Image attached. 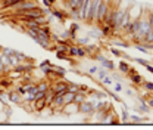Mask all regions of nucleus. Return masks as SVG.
<instances>
[{"label": "nucleus", "instance_id": "1", "mask_svg": "<svg viewBox=\"0 0 153 130\" xmlns=\"http://www.w3.org/2000/svg\"><path fill=\"white\" fill-rule=\"evenodd\" d=\"M49 9H50V8H49ZM49 9L44 11V9H41L40 6H37V8H33V9L19 11V12H13V14H15V18L18 19V21H24V19H37V18H40V17H43V15H46V14L49 12Z\"/></svg>", "mask_w": 153, "mask_h": 130}, {"label": "nucleus", "instance_id": "2", "mask_svg": "<svg viewBox=\"0 0 153 130\" xmlns=\"http://www.w3.org/2000/svg\"><path fill=\"white\" fill-rule=\"evenodd\" d=\"M37 0H21L18 3H15L13 6H10L9 9L13 11V12H19V11H27V9H33V8H37Z\"/></svg>", "mask_w": 153, "mask_h": 130}, {"label": "nucleus", "instance_id": "3", "mask_svg": "<svg viewBox=\"0 0 153 130\" xmlns=\"http://www.w3.org/2000/svg\"><path fill=\"white\" fill-rule=\"evenodd\" d=\"M78 112L84 114V115H91L94 114V102L91 101H82L79 105H78Z\"/></svg>", "mask_w": 153, "mask_h": 130}, {"label": "nucleus", "instance_id": "4", "mask_svg": "<svg viewBox=\"0 0 153 130\" xmlns=\"http://www.w3.org/2000/svg\"><path fill=\"white\" fill-rule=\"evenodd\" d=\"M68 55L71 58H84V56H87V53H85L82 46H79L76 43H72L69 46V49H68Z\"/></svg>", "mask_w": 153, "mask_h": 130}, {"label": "nucleus", "instance_id": "5", "mask_svg": "<svg viewBox=\"0 0 153 130\" xmlns=\"http://www.w3.org/2000/svg\"><path fill=\"white\" fill-rule=\"evenodd\" d=\"M50 14L57 18L59 21H66V19L71 18V14H68V12H65V11H60V9H56L55 6L53 8H50Z\"/></svg>", "mask_w": 153, "mask_h": 130}, {"label": "nucleus", "instance_id": "6", "mask_svg": "<svg viewBox=\"0 0 153 130\" xmlns=\"http://www.w3.org/2000/svg\"><path fill=\"white\" fill-rule=\"evenodd\" d=\"M94 58H97V59L100 61V67H103V68H106V70H109V71H114L115 70L114 61H111V59L105 58L103 55H96Z\"/></svg>", "mask_w": 153, "mask_h": 130}, {"label": "nucleus", "instance_id": "7", "mask_svg": "<svg viewBox=\"0 0 153 130\" xmlns=\"http://www.w3.org/2000/svg\"><path fill=\"white\" fill-rule=\"evenodd\" d=\"M33 108H34V111L36 112L41 114L43 110H46V108H47L46 99H44V98H41V99H34V102H33Z\"/></svg>", "mask_w": 153, "mask_h": 130}, {"label": "nucleus", "instance_id": "8", "mask_svg": "<svg viewBox=\"0 0 153 130\" xmlns=\"http://www.w3.org/2000/svg\"><path fill=\"white\" fill-rule=\"evenodd\" d=\"M78 105H79V104H76V102H71V104H66V105H63V108H62V112H63V114H66V115L75 114V112H78Z\"/></svg>", "mask_w": 153, "mask_h": 130}, {"label": "nucleus", "instance_id": "9", "mask_svg": "<svg viewBox=\"0 0 153 130\" xmlns=\"http://www.w3.org/2000/svg\"><path fill=\"white\" fill-rule=\"evenodd\" d=\"M7 99H9L12 104H21V102H22V95L15 89V90H12V92L7 93Z\"/></svg>", "mask_w": 153, "mask_h": 130}, {"label": "nucleus", "instance_id": "10", "mask_svg": "<svg viewBox=\"0 0 153 130\" xmlns=\"http://www.w3.org/2000/svg\"><path fill=\"white\" fill-rule=\"evenodd\" d=\"M53 98H55V90L49 87V89L46 90V95H44V99H46V104H47V107H50V104H52Z\"/></svg>", "mask_w": 153, "mask_h": 130}, {"label": "nucleus", "instance_id": "11", "mask_svg": "<svg viewBox=\"0 0 153 130\" xmlns=\"http://www.w3.org/2000/svg\"><path fill=\"white\" fill-rule=\"evenodd\" d=\"M74 98H75V93H74V92H69V90H66V92H65V95H63V105L74 102Z\"/></svg>", "mask_w": 153, "mask_h": 130}, {"label": "nucleus", "instance_id": "12", "mask_svg": "<svg viewBox=\"0 0 153 130\" xmlns=\"http://www.w3.org/2000/svg\"><path fill=\"white\" fill-rule=\"evenodd\" d=\"M18 2H21V0H0V8L1 9H9L10 6H13Z\"/></svg>", "mask_w": 153, "mask_h": 130}, {"label": "nucleus", "instance_id": "13", "mask_svg": "<svg viewBox=\"0 0 153 130\" xmlns=\"http://www.w3.org/2000/svg\"><path fill=\"white\" fill-rule=\"evenodd\" d=\"M130 78H131V83H133V84H141V83H143V80H144L141 75L138 74V73L131 74V75H130Z\"/></svg>", "mask_w": 153, "mask_h": 130}, {"label": "nucleus", "instance_id": "14", "mask_svg": "<svg viewBox=\"0 0 153 130\" xmlns=\"http://www.w3.org/2000/svg\"><path fill=\"white\" fill-rule=\"evenodd\" d=\"M118 67H119V71H121L122 74H128V71H130V68H131V67H130L125 61H121Z\"/></svg>", "mask_w": 153, "mask_h": 130}, {"label": "nucleus", "instance_id": "15", "mask_svg": "<svg viewBox=\"0 0 153 130\" xmlns=\"http://www.w3.org/2000/svg\"><path fill=\"white\" fill-rule=\"evenodd\" d=\"M90 41H91V38H90L88 36H87V37H76L74 43H76V44H79V46H85V44H88Z\"/></svg>", "mask_w": 153, "mask_h": 130}, {"label": "nucleus", "instance_id": "16", "mask_svg": "<svg viewBox=\"0 0 153 130\" xmlns=\"http://www.w3.org/2000/svg\"><path fill=\"white\" fill-rule=\"evenodd\" d=\"M109 52H111L114 56H118V58H128V55H125L124 52H121V50H118V49H115L114 46H111Z\"/></svg>", "mask_w": 153, "mask_h": 130}, {"label": "nucleus", "instance_id": "17", "mask_svg": "<svg viewBox=\"0 0 153 130\" xmlns=\"http://www.w3.org/2000/svg\"><path fill=\"white\" fill-rule=\"evenodd\" d=\"M146 92H153V83L152 81H147V80H143V83L140 84Z\"/></svg>", "mask_w": 153, "mask_h": 130}, {"label": "nucleus", "instance_id": "18", "mask_svg": "<svg viewBox=\"0 0 153 130\" xmlns=\"http://www.w3.org/2000/svg\"><path fill=\"white\" fill-rule=\"evenodd\" d=\"M109 70H106V68H103V67H99V70H97V77H99V80H102L103 77H106V75H109Z\"/></svg>", "mask_w": 153, "mask_h": 130}, {"label": "nucleus", "instance_id": "19", "mask_svg": "<svg viewBox=\"0 0 153 130\" xmlns=\"http://www.w3.org/2000/svg\"><path fill=\"white\" fill-rule=\"evenodd\" d=\"M49 87H50V81H40V83H37V89L38 90L46 92Z\"/></svg>", "mask_w": 153, "mask_h": 130}, {"label": "nucleus", "instance_id": "20", "mask_svg": "<svg viewBox=\"0 0 153 130\" xmlns=\"http://www.w3.org/2000/svg\"><path fill=\"white\" fill-rule=\"evenodd\" d=\"M100 81H102V84H103V86H112V84H114V78H112V77H109V75L103 77Z\"/></svg>", "mask_w": 153, "mask_h": 130}, {"label": "nucleus", "instance_id": "21", "mask_svg": "<svg viewBox=\"0 0 153 130\" xmlns=\"http://www.w3.org/2000/svg\"><path fill=\"white\" fill-rule=\"evenodd\" d=\"M68 90H69V92H74V93L79 92V84H76V83H71V81H69V84H68Z\"/></svg>", "mask_w": 153, "mask_h": 130}, {"label": "nucleus", "instance_id": "22", "mask_svg": "<svg viewBox=\"0 0 153 130\" xmlns=\"http://www.w3.org/2000/svg\"><path fill=\"white\" fill-rule=\"evenodd\" d=\"M121 120H122V121H128V120H130V112H128V108H124L122 115H121Z\"/></svg>", "mask_w": 153, "mask_h": 130}, {"label": "nucleus", "instance_id": "23", "mask_svg": "<svg viewBox=\"0 0 153 130\" xmlns=\"http://www.w3.org/2000/svg\"><path fill=\"white\" fill-rule=\"evenodd\" d=\"M111 46H121V47H124V46H128V43H125V41H116V40H111Z\"/></svg>", "mask_w": 153, "mask_h": 130}, {"label": "nucleus", "instance_id": "24", "mask_svg": "<svg viewBox=\"0 0 153 130\" xmlns=\"http://www.w3.org/2000/svg\"><path fill=\"white\" fill-rule=\"evenodd\" d=\"M97 70H99V67H96V65H93V67H90V68H88V71H87V73H88V77H91V75H94V74H97Z\"/></svg>", "mask_w": 153, "mask_h": 130}, {"label": "nucleus", "instance_id": "25", "mask_svg": "<svg viewBox=\"0 0 153 130\" xmlns=\"http://www.w3.org/2000/svg\"><path fill=\"white\" fill-rule=\"evenodd\" d=\"M134 61H135L137 64L143 65V67H146V65L149 64V61H146V59H143V58H134Z\"/></svg>", "mask_w": 153, "mask_h": 130}, {"label": "nucleus", "instance_id": "26", "mask_svg": "<svg viewBox=\"0 0 153 130\" xmlns=\"http://www.w3.org/2000/svg\"><path fill=\"white\" fill-rule=\"evenodd\" d=\"M55 2L56 0H43V3H44L46 8H53L55 6Z\"/></svg>", "mask_w": 153, "mask_h": 130}, {"label": "nucleus", "instance_id": "27", "mask_svg": "<svg viewBox=\"0 0 153 130\" xmlns=\"http://www.w3.org/2000/svg\"><path fill=\"white\" fill-rule=\"evenodd\" d=\"M1 52H3V53H6L7 56H10V55H13V53H15V50H13V49H9V47H3V49H1Z\"/></svg>", "mask_w": 153, "mask_h": 130}, {"label": "nucleus", "instance_id": "28", "mask_svg": "<svg viewBox=\"0 0 153 130\" xmlns=\"http://www.w3.org/2000/svg\"><path fill=\"white\" fill-rule=\"evenodd\" d=\"M114 84H115V92H122V90H124L121 81H116V83H114Z\"/></svg>", "mask_w": 153, "mask_h": 130}, {"label": "nucleus", "instance_id": "29", "mask_svg": "<svg viewBox=\"0 0 153 130\" xmlns=\"http://www.w3.org/2000/svg\"><path fill=\"white\" fill-rule=\"evenodd\" d=\"M147 19H149V24H150V27L153 28V9L149 12L147 11Z\"/></svg>", "mask_w": 153, "mask_h": 130}, {"label": "nucleus", "instance_id": "30", "mask_svg": "<svg viewBox=\"0 0 153 130\" xmlns=\"http://www.w3.org/2000/svg\"><path fill=\"white\" fill-rule=\"evenodd\" d=\"M130 120H131L133 123H140L143 118H141V117H138V115H130Z\"/></svg>", "mask_w": 153, "mask_h": 130}, {"label": "nucleus", "instance_id": "31", "mask_svg": "<svg viewBox=\"0 0 153 130\" xmlns=\"http://www.w3.org/2000/svg\"><path fill=\"white\" fill-rule=\"evenodd\" d=\"M108 95H109V96H112V98H114V99H115V101H116V102H122V101H121V98H119V96H118L116 93L108 92Z\"/></svg>", "mask_w": 153, "mask_h": 130}, {"label": "nucleus", "instance_id": "32", "mask_svg": "<svg viewBox=\"0 0 153 130\" xmlns=\"http://www.w3.org/2000/svg\"><path fill=\"white\" fill-rule=\"evenodd\" d=\"M50 64H52V62H50L49 59H44V61H43V62H41L38 67H40V68H43V67H47V65H50Z\"/></svg>", "mask_w": 153, "mask_h": 130}, {"label": "nucleus", "instance_id": "33", "mask_svg": "<svg viewBox=\"0 0 153 130\" xmlns=\"http://www.w3.org/2000/svg\"><path fill=\"white\" fill-rule=\"evenodd\" d=\"M112 78H114V80H116V81H122V77H121V74H116V73H112Z\"/></svg>", "mask_w": 153, "mask_h": 130}, {"label": "nucleus", "instance_id": "34", "mask_svg": "<svg viewBox=\"0 0 153 130\" xmlns=\"http://www.w3.org/2000/svg\"><path fill=\"white\" fill-rule=\"evenodd\" d=\"M147 105H149L150 108H153V98H150V96L147 98Z\"/></svg>", "mask_w": 153, "mask_h": 130}, {"label": "nucleus", "instance_id": "35", "mask_svg": "<svg viewBox=\"0 0 153 130\" xmlns=\"http://www.w3.org/2000/svg\"><path fill=\"white\" fill-rule=\"evenodd\" d=\"M0 75H4V68H3L1 62H0Z\"/></svg>", "mask_w": 153, "mask_h": 130}, {"label": "nucleus", "instance_id": "36", "mask_svg": "<svg viewBox=\"0 0 153 130\" xmlns=\"http://www.w3.org/2000/svg\"><path fill=\"white\" fill-rule=\"evenodd\" d=\"M125 93H127V95H130V96H133V95H134L133 90H130V89H128V90H125Z\"/></svg>", "mask_w": 153, "mask_h": 130}, {"label": "nucleus", "instance_id": "37", "mask_svg": "<svg viewBox=\"0 0 153 130\" xmlns=\"http://www.w3.org/2000/svg\"><path fill=\"white\" fill-rule=\"evenodd\" d=\"M1 49H3V46H1V44H0V52H1Z\"/></svg>", "mask_w": 153, "mask_h": 130}, {"label": "nucleus", "instance_id": "38", "mask_svg": "<svg viewBox=\"0 0 153 130\" xmlns=\"http://www.w3.org/2000/svg\"><path fill=\"white\" fill-rule=\"evenodd\" d=\"M62 2H66V0H62Z\"/></svg>", "mask_w": 153, "mask_h": 130}]
</instances>
